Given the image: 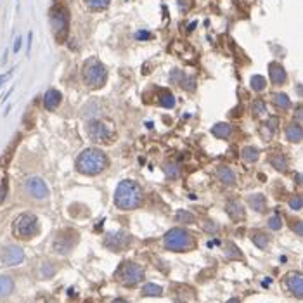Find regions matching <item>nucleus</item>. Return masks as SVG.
<instances>
[{"label":"nucleus","instance_id":"obj_1","mask_svg":"<svg viewBox=\"0 0 303 303\" xmlns=\"http://www.w3.org/2000/svg\"><path fill=\"white\" fill-rule=\"evenodd\" d=\"M142 203V189L134 180H121L114 193V205L120 210H134Z\"/></svg>","mask_w":303,"mask_h":303},{"label":"nucleus","instance_id":"obj_2","mask_svg":"<svg viewBox=\"0 0 303 303\" xmlns=\"http://www.w3.org/2000/svg\"><path fill=\"white\" fill-rule=\"evenodd\" d=\"M106 166H108V156L101 149H95V147L85 149L77 160L78 172L83 173V175H97Z\"/></svg>","mask_w":303,"mask_h":303},{"label":"nucleus","instance_id":"obj_3","mask_svg":"<svg viewBox=\"0 0 303 303\" xmlns=\"http://www.w3.org/2000/svg\"><path fill=\"white\" fill-rule=\"evenodd\" d=\"M82 77L87 87L90 88H101L108 80L106 66L99 61L97 57H90L85 61L83 68H82Z\"/></svg>","mask_w":303,"mask_h":303},{"label":"nucleus","instance_id":"obj_4","mask_svg":"<svg viewBox=\"0 0 303 303\" xmlns=\"http://www.w3.org/2000/svg\"><path fill=\"white\" fill-rule=\"evenodd\" d=\"M51 28L57 42H64L70 33V12L64 5H55L51 11Z\"/></svg>","mask_w":303,"mask_h":303},{"label":"nucleus","instance_id":"obj_5","mask_svg":"<svg viewBox=\"0 0 303 303\" xmlns=\"http://www.w3.org/2000/svg\"><path fill=\"white\" fill-rule=\"evenodd\" d=\"M87 132L88 137H90L94 142H103V144H110L114 140L116 137V130H114V125L108 120H94L87 125Z\"/></svg>","mask_w":303,"mask_h":303},{"label":"nucleus","instance_id":"obj_6","mask_svg":"<svg viewBox=\"0 0 303 303\" xmlns=\"http://www.w3.org/2000/svg\"><path fill=\"white\" fill-rule=\"evenodd\" d=\"M163 243H165V246H166L168 249H172V251H187V249H191L194 245L193 236L184 229L168 230V232L165 234Z\"/></svg>","mask_w":303,"mask_h":303},{"label":"nucleus","instance_id":"obj_7","mask_svg":"<svg viewBox=\"0 0 303 303\" xmlns=\"http://www.w3.org/2000/svg\"><path fill=\"white\" fill-rule=\"evenodd\" d=\"M14 236L19 239H29L33 236H37L38 230H40V225H38V220L35 215L31 213H23L18 219L14 220Z\"/></svg>","mask_w":303,"mask_h":303},{"label":"nucleus","instance_id":"obj_8","mask_svg":"<svg viewBox=\"0 0 303 303\" xmlns=\"http://www.w3.org/2000/svg\"><path fill=\"white\" fill-rule=\"evenodd\" d=\"M116 277L120 279L121 284L125 286H136L144 279V271L137 263L123 262L116 271Z\"/></svg>","mask_w":303,"mask_h":303},{"label":"nucleus","instance_id":"obj_9","mask_svg":"<svg viewBox=\"0 0 303 303\" xmlns=\"http://www.w3.org/2000/svg\"><path fill=\"white\" fill-rule=\"evenodd\" d=\"M78 241V234L75 230H62V232L57 234V238L54 241V249L55 253H61V255H68L71 251L75 245Z\"/></svg>","mask_w":303,"mask_h":303},{"label":"nucleus","instance_id":"obj_10","mask_svg":"<svg viewBox=\"0 0 303 303\" xmlns=\"http://www.w3.org/2000/svg\"><path fill=\"white\" fill-rule=\"evenodd\" d=\"M25 191L35 199H45L49 196V187L40 177H29L25 182Z\"/></svg>","mask_w":303,"mask_h":303},{"label":"nucleus","instance_id":"obj_11","mask_svg":"<svg viewBox=\"0 0 303 303\" xmlns=\"http://www.w3.org/2000/svg\"><path fill=\"white\" fill-rule=\"evenodd\" d=\"M130 236L125 232H113V234H108L106 239H104V245L106 248L113 249V251H123L125 248H128L130 245Z\"/></svg>","mask_w":303,"mask_h":303},{"label":"nucleus","instance_id":"obj_12","mask_svg":"<svg viewBox=\"0 0 303 303\" xmlns=\"http://www.w3.org/2000/svg\"><path fill=\"white\" fill-rule=\"evenodd\" d=\"M23 260H25V253H23V249L19 248V246L11 245V246H7V248H4V251H2V262L7 267L18 265Z\"/></svg>","mask_w":303,"mask_h":303},{"label":"nucleus","instance_id":"obj_13","mask_svg":"<svg viewBox=\"0 0 303 303\" xmlns=\"http://www.w3.org/2000/svg\"><path fill=\"white\" fill-rule=\"evenodd\" d=\"M286 288L289 289V293L296 296V298H302L303 296V277L300 272H291V274L286 275Z\"/></svg>","mask_w":303,"mask_h":303},{"label":"nucleus","instance_id":"obj_14","mask_svg":"<svg viewBox=\"0 0 303 303\" xmlns=\"http://www.w3.org/2000/svg\"><path fill=\"white\" fill-rule=\"evenodd\" d=\"M170 82L179 85V87L186 88V90H189V92H193L194 88H196V80H194L193 77L184 75V71H179V70L172 71V75H170Z\"/></svg>","mask_w":303,"mask_h":303},{"label":"nucleus","instance_id":"obj_15","mask_svg":"<svg viewBox=\"0 0 303 303\" xmlns=\"http://www.w3.org/2000/svg\"><path fill=\"white\" fill-rule=\"evenodd\" d=\"M269 75H271L272 83H275V85H282L286 82V78H288L284 68H282L281 64H277V62H271V64H269Z\"/></svg>","mask_w":303,"mask_h":303},{"label":"nucleus","instance_id":"obj_16","mask_svg":"<svg viewBox=\"0 0 303 303\" xmlns=\"http://www.w3.org/2000/svg\"><path fill=\"white\" fill-rule=\"evenodd\" d=\"M19 140H21V136H16L14 139H12V142L9 144V147L5 149V153L2 154V158H0V168H7L9 165H11L16 149H18V146H19Z\"/></svg>","mask_w":303,"mask_h":303},{"label":"nucleus","instance_id":"obj_17","mask_svg":"<svg viewBox=\"0 0 303 303\" xmlns=\"http://www.w3.org/2000/svg\"><path fill=\"white\" fill-rule=\"evenodd\" d=\"M59 104H61V94H59V90L51 88V90L45 92V95H44V108L45 110L54 111Z\"/></svg>","mask_w":303,"mask_h":303},{"label":"nucleus","instance_id":"obj_18","mask_svg":"<svg viewBox=\"0 0 303 303\" xmlns=\"http://www.w3.org/2000/svg\"><path fill=\"white\" fill-rule=\"evenodd\" d=\"M225 212L232 220H243L245 219V210H243V206L239 205L238 201H229V203L225 205Z\"/></svg>","mask_w":303,"mask_h":303},{"label":"nucleus","instance_id":"obj_19","mask_svg":"<svg viewBox=\"0 0 303 303\" xmlns=\"http://www.w3.org/2000/svg\"><path fill=\"white\" fill-rule=\"evenodd\" d=\"M286 137H288L289 142L300 144V142L303 140V130H302V127H300L298 123L289 125V127L286 128Z\"/></svg>","mask_w":303,"mask_h":303},{"label":"nucleus","instance_id":"obj_20","mask_svg":"<svg viewBox=\"0 0 303 303\" xmlns=\"http://www.w3.org/2000/svg\"><path fill=\"white\" fill-rule=\"evenodd\" d=\"M249 205H251L253 210H256L258 213H263L267 210V199L263 194H253V196L248 197Z\"/></svg>","mask_w":303,"mask_h":303},{"label":"nucleus","instance_id":"obj_21","mask_svg":"<svg viewBox=\"0 0 303 303\" xmlns=\"http://www.w3.org/2000/svg\"><path fill=\"white\" fill-rule=\"evenodd\" d=\"M14 289V281L9 275H0V298L9 296Z\"/></svg>","mask_w":303,"mask_h":303},{"label":"nucleus","instance_id":"obj_22","mask_svg":"<svg viewBox=\"0 0 303 303\" xmlns=\"http://www.w3.org/2000/svg\"><path fill=\"white\" fill-rule=\"evenodd\" d=\"M217 175H219L220 182L227 184V186H232V184L236 182V175H234L232 170H230V168H227V166H220L219 172H217Z\"/></svg>","mask_w":303,"mask_h":303},{"label":"nucleus","instance_id":"obj_23","mask_svg":"<svg viewBox=\"0 0 303 303\" xmlns=\"http://www.w3.org/2000/svg\"><path fill=\"white\" fill-rule=\"evenodd\" d=\"M212 134L219 139H227V137L232 134V128H230L229 123H217L215 127L212 128Z\"/></svg>","mask_w":303,"mask_h":303},{"label":"nucleus","instance_id":"obj_24","mask_svg":"<svg viewBox=\"0 0 303 303\" xmlns=\"http://www.w3.org/2000/svg\"><path fill=\"white\" fill-rule=\"evenodd\" d=\"M271 163L277 172L284 173L286 170H288V160H286L284 154H274V156L271 158Z\"/></svg>","mask_w":303,"mask_h":303},{"label":"nucleus","instance_id":"obj_25","mask_svg":"<svg viewBox=\"0 0 303 303\" xmlns=\"http://www.w3.org/2000/svg\"><path fill=\"white\" fill-rule=\"evenodd\" d=\"M258 149L256 147H251V146H248V147H245L243 149V160L246 161V163H255L256 160H258Z\"/></svg>","mask_w":303,"mask_h":303},{"label":"nucleus","instance_id":"obj_26","mask_svg":"<svg viewBox=\"0 0 303 303\" xmlns=\"http://www.w3.org/2000/svg\"><path fill=\"white\" fill-rule=\"evenodd\" d=\"M177 222L179 223H194L196 222V217L193 215L191 212H187V210H179L175 215Z\"/></svg>","mask_w":303,"mask_h":303},{"label":"nucleus","instance_id":"obj_27","mask_svg":"<svg viewBox=\"0 0 303 303\" xmlns=\"http://www.w3.org/2000/svg\"><path fill=\"white\" fill-rule=\"evenodd\" d=\"M225 256H227V258H230V260L243 258V255H241V251L238 249V246L232 245V243H227V245H225Z\"/></svg>","mask_w":303,"mask_h":303},{"label":"nucleus","instance_id":"obj_28","mask_svg":"<svg viewBox=\"0 0 303 303\" xmlns=\"http://www.w3.org/2000/svg\"><path fill=\"white\" fill-rule=\"evenodd\" d=\"M274 103H275V106H277L279 110H288V108L291 106V101H289V97L286 94H275L274 95Z\"/></svg>","mask_w":303,"mask_h":303},{"label":"nucleus","instance_id":"obj_29","mask_svg":"<svg viewBox=\"0 0 303 303\" xmlns=\"http://www.w3.org/2000/svg\"><path fill=\"white\" fill-rule=\"evenodd\" d=\"M251 241L255 243L258 248H267V245H269V238H267L263 232H253L251 234Z\"/></svg>","mask_w":303,"mask_h":303},{"label":"nucleus","instance_id":"obj_30","mask_svg":"<svg viewBox=\"0 0 303 303\" xmlns=\"http://www.w3.org/2000/svg\"><path fill=\"white\" fill-rule=\"evenodd\" d=\"M249 83H251L253 90L262 92L263 88H265V85H267V80L262 77V75H255V77H251V82H249Z\"/></svg>","mask_w":303,"mask_h":303},{"label":"nucleus","instance_id":"obj_31","mask_svg":"<svg viewBox=\"0 0 303 303\" xmlns=\"http://www.w3.org/2000/svg\"><path fill=\"white\" fill-rule=\"evenodd\" d=\"M110 2L111 0H85V4L90 9H94V11H103V9H106L110 5Z\"/></svg>","mask_w":303,"mask_h":303},{"label":"nucleus","instance_id":"obj_32","mask_svg":"<svg viewBox=\"0 0 303 303\" xmlns=\"http://www.w3.org/2000/svg\"><path fill=\"white\" fill-rule=\"evenodd\" d=\"M165 173H166V177H170V179H177V177L180 175V168L177 163H166L165 165Z\"/></svg>","mask_w":303,"mask_h":303},{"label":"nucleus","instance_id":"obj_33","mask_svg":"<svg viewBox=\"0 0 303 303\" xmlns=\"http://www.w3.org/2000/svg\"><path fill=\"white\" fill-rule=\"evenodd\" d=\"M163 293L161 286H156V284H146L142 288V295L144 296H160Z\"/></svg>","mask_w":303,"mask_h":303},{"label":"nucleus","instance_id":"obj_34","mask_svg":"<svg viewBox=\"0 0 303 303\" xmlns=\"http://www.w3.org/2000/svg\"><path fill=\"white\" fill-rule=\"evenodd\" d=\"M253 113H255V116H265V113H267V104L263 103L262 99H258V101H255V103H253Z\"/></svg>","mask_w":303,"mask_h":303},{"label":"nucleus","instance_id":"obj_35","mask_svg":"<svg viewBox=\"0 0 303 303\" xmlns=\"http://www.w3.org/2000/svg\"><path fill=\"white\" fill-rule=\"evenodd\" d=\"M160 103H161V106H165V108H173V106H175V99H173L172 94L165 92V94H161Z\"/></svg>","mask_w":303,"mask_h":303},{"label":"nucleus","instance_id":"obj_36","mask_svg":"<svg viewBox=\"0 0 303 303\" xmlns=\"http://www.w3.org/2000/svg\"><path fill=\"white\" fill-rule=\"evenodd\" d=\"M7 191H9L7 179H2L0 180V205H2L5 201V197H7Z\"/></svg>","mask_w":303,"mask_h":303},{"label":"nucleus","instance_id":"obj_37","mask_svg":"<svg viewBox=\"0 0 303 303\" xmlns=\"http://www.w3.org/2000/svg\"><path fill=\"white\" fill-rule=\"evenodd\" d=\"M302 205H303V199L302 196H295L289 199V208L291 210H296V212H300L302 210Z\"/></svg>","mask_w":303,"mask_h":303},{"label":"nucleus","instance_id":"obj_38","mask_svg":"<svg viewBox=\"0 0 303 303\" xmlns=\"http://www.w3.org/2000/svg\"><path fill=\"white\" fill-rule=\"evenodd\" d=\"M269 227H271L272 230H279L282 227V220H281V217L279 215H275V217H272L271 220H269Z\"/></svg>","mask_w":303,"mask_h":303},{"label":"nucleus","instance_id":"obj_39","mask_svg":"<svg viewBox=\"0 0 303 303\" xmlns=\"http://www.w3.org/2000/svg\"><path fill=\"white\" fill-rule=\"evenodd\" d=\"M203 229L206 230V232H219V225H217V223H213V222H205L203 223Z\"/></svg>","mask_w":303,"mask_h":303},{"label":"nucleus","instance_id":"obj_40","mask_svg":"<svg viewBox=\"0 0 303 303\" xmlns=\"http://www.w3.org/2000/svg\"><path fill=\"white\" fill-rule=\"evenodd\" d=\"M42 272H44L45 277H51V275H54V269L51 267V263H44V269H42Z\"/></svg>","mask_w":303,"mask_h":303},{"label":"nucleus","instance_id":"obj_41","mask_svg":"<svg viewBox=\"0 0 303 303\" xmlns=\"http://www.w3.org/2000/svg\"><path fill=\"white\" fill-rule=\"evenodd\" d=\"M267 127L271 128L272 132H275V130H277V118H271V120L267 121Z\"/></svg>","mask_w":303,"mask_h":303},{"label":"nucleus","instance_id":"obj_42","mask_svg":"<svg viewBox=\"0 0 303 303\" xmlns=\"http://www.w3.org/2000/svg\"><path fill=\"white\" fill-rule=\"evenodd\" d=\"M296 234H298L300 238L303 236V223L302 222H296Z\"/></svg>","mask_w":303,"mask_h":303},{"label":"nucleus","instance_id":"obj_43","mask_svg":"<svg viewBox=\"0 0 303 303\" xmlns=\"http://www.w3.org/2000/svg\"><path fill=\"white\" fill-rule=\"evenodd\" d=\"M21 44H23V40H21V37H18V40L14 42V52H18L19 49H21Z\"/></svg>","mask_w":303,"mask_h":303},{"label":"nucleus","instance_id":"obj_44","mask_svg":"<svg viewBox=\"0 0 303 303\" xmlns=\"http://www.w3.org/2000/svg\"><path fill=\"white\" fill-rule=\"evenodd\" d=\"M296 118H298V120H302V106L296 108Z\"/></svg>","mask_w":303,"mask_h":303},{"label":"nucleus","instance_id":"obj_45","mask_svg":"<svg viewBox=\"0 0 303 303\" xmlns=\"http://www.w3.org/2000/svg\"><path fill=\"white\" fill-rule=\"evenodd\" d=\"M113 303H128V302H125V300H121V298H116V300H113Z\"/></svg>","mask_w":303,"mask_h":303},{"label":"nucleus","instance_id":"obj_46","mask_svg":"<svg viewBox=\"0 0 303 303\" xmlns=\"http://www.w3.org/2000/svg\"><path fill=\"white\" fill-rule=\"evenodd\" d=\"M227 303H241V302H239L238 298H230V300H229V302H227Z\"/></svg>","mask_w":303,"mask_h":303},{"label":"nucleus","instance_id":"obj_47","mask_svg":"<svg viewBox=\"0 0 303 303\" xmlns=\"http://www.w3.org/2000/svg\"><path fill=\"white\" fill-rule=\"evenodd\" d=\"M5 80V77H2V75H0V85H2V82Z\"/></svg>","mask_w":303,"mask_h":303}]
</instances>
